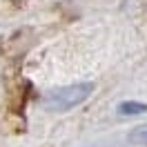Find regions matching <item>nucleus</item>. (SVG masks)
Returning <instances> with one entry per match:
<instances>
[{
    "label": "nucleus",
    "mask_w": 147,
    "mask_h": 147,
    "mask_svg": "<svg viewBox=\"0 0 147 147\" xmlns=\"http://www.w3.org/2000/svg\"><path fill=\"white\" fill-rule=\"evenodd\" d=\"M129 140H131L134 145H143V147H147V125H140V127L131 129Z\"/></svg>",
    "instance_id": "obj_3"
},
{
    "label": "nucleus",
    "mask_w": 147,
    "mask_h": 147,
    "mask_svg": "<svg viewBox=\"0 0 147 147\" xmlns=\"http://www.w3.org/2000/svg\"><path fill=\"white\" fill-rule=\"evenodd\" d=\"M94 83H74V85H65V87H58V89H51L42 96L40 105L45 107L47 111H56V114H63V111H69L74 107H78L80 102H85L89 96H92Z\"/></svg>",
    "instance_id": "obj_1"
},
{
    "label": "nucleus",
    "mask_w": 147,
    "mask_h": 147,
    "mask_svg": "<svg viewBox=\"0 0 147 147\" xmlns=\"http://www.w3.org/2000/svg\"><path fill=\"white\" fill-rule=\"evenodd\" d=\"M147 105L145 102H136V100H125L118 105V114L120 116H138V114H145Z\"/></svg>",
    "instance_id": "obj_2"
}]
</instances>
